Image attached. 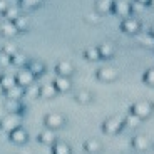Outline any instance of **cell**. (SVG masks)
Instances as JSON below:
<instances>
[{
    "instance_id": "obj_1",
    "label": "cell",
    "mask_w": 154,
    "mask_h": 154,
    "mask_svg": "<svg viewBox=\"0 0 154 154\" xmlns=\"http://www.w3.org/2000/svg\"><path fill=\"white\" fill-rule=\"evenodd\" d=\"M152 111H154V104L149 102V100H139V102L132 104V107H131L132 114H136L137 117H141V119L149 117V116L152 114Z\"/></svg>"
},
{
    "instance_id": "obj_2",
    "label": "cell",
    "mask_w": 154,
    "mask_h": 154,
    "mask_svg": "<svg viewBox=\"0 0 154 154\" xmlns=\"http://www.w3.org/2000/svg\"><path fill=\"white\" fill-rule=\"evenodd\" d=\"M44 124H45L47 129H52V131H57L60 129L64 124H66V117L60 114V112H50V114L45 116L44 119Z\"/></svg>"
},
{
    "instance_id": "obj_3",
    "label": "cell",
    "mask_w": 154,
    "mask_h": 154,
    "mask_svg": "<svg viewBox=\"0 0 154 154\" xmlns=\"http://www.w3.org/2000/svg\"><path fill=\"white\" fill-rule=\"evenodd\" d=\"M20 122H22V119H20L19 114H12V112H8L4 119H0V129L5 131V132H10V131H14L15 127H19Z\"/></svg>"
},
{
    "instance_id": "obj_4",
    "label": "cell",
    "mask_w": 154,
    "mask_h": 154,
    "mask_svg": "<svg viewBox=\"0 0 154 154\" xmlns=\"http://www.w3.org/2000/svg\"><path fill=\"white\" fill-rule=\"evenodd\" d=\"M121 29H122L126 34H137L139 30H141V22H139L136 17H124L122 23H121Z\"/></svg>"
},
{
    "instance_id": "obj_5",
    "label": "cell",
    "mask_w": 154,
    "mask_h": 154,
    "mask_svg": "<svg viewBox=\"0 0 154 154\" xmlns=\"http://www.w3.org/2000/svg\"><path fill=\"white\" fill-rule=\"evenodd\" d=\"M15 82L25 89L27 85H30V84H34V82H35V75L27 69V67H25V69L19 70V72L15 74Z\"/></svg>"
},
{
    "instance_id": "obj_6",
    "label": "cell",
    "mask_w": 154,
    "mask_h": 154,
    "mask_svg": "<svg viewBox=\"0 0 154 154\" xmlns=\"http://www.w3.org/2000/svg\"><path fill=\"white\" fill-rule=\"evenodd\" d=\"M8 136H10V141L15 143V144H25L29 141V134L22 126H19V127H15L14 131H10Z\"/></svg>"
},
{
    "instance_id": "obj_7",
    "label": "cell",
    "mask_w": 154,
    "mask_h": 154,
    "mask_svg": "<svg viewBox=\"0 0 154 154\" xmlns=\"http://www.w3.org/2000/svg\"><path fill=\"white\" fill-rule=\"evenodd\" d=\"M97 79L102 82H114L117 79V70L114 67H102L97 70Z\"/></svg>"
},
{
    "instance_id": "obj_8",
    "label": "cell",
    "mask_w": 154,
    "mask_h": 154,
    "mask_svg": "<svg viewBox=\"0 0 154 154\" xmlns=\"http://www.w3.org/2000/svg\"><path fill=\"white\" fill-rule=\"evenodd\" d=\"M121 126H122V122H121L119 117H111V119H107L104 122V126H102V129H104L106 134H117V132L121 131Z\"/></svg>"
},
{
    "instance_id": "obj_9",
    "label": "cell",
    "mask_w": 154,
    "mask_h": 154,
    "mask_svg": "<svg viewBox=\"0 0 154 154\" xmlns=\"http://www.w3.org/2000/svg\"><path fill=\"white\" fill-rule=\"evenodd\" d=\"M112 10L119 17H129L131 15V4L126 0H116L114 5H112Z\"/></svg>"
},
{
    "instance_id": "obj_10",
    "label": "cell",
    "mask_w": 154,
    "mask_h": 154,
    "mask_svg": "<svg viewBox=\"0 0 154 154\" xmlns=\"http://www.w3.org/2000/svg\"><path fill=\"white\" fill-rule=\"evenodd\" d=\"M55 72H57V75H62V77H72V74H74L72 62L60 60L57 66H55Z\"/></svg>"
},
{
    "instance_id": "obj_11",
    "label": "cell",
    "mask_w": 154,
    "mask_h": 154,
    "mask_svg": "<svg viewBox=\"0 0 154 154\" xmlns=\"http://www.w3.org/2000/svg\"><path fill=\"white\" fill-rule=\"evenodd\" d=\"M17 34H19V30H17L14 22L5 20L4 23H0V35H4V37H7V38H12V37H15Z\"/></svg>"
},
{
    "instance_id": "obj_12",
    "label": "cell",
    "mask_w": 154,
    "mask_h": 154,
    "mask_svg": "<svg viewBox=\"0 0 154 154\" xmlns=\"http://www.w3.org/2000/svg\"><path fill=\"white\" fill-rule=\"evenodd\" d=\"M52 84H54V87L57 89V92H67V91H70V87H72L70 77H62V75L55 77Z\"/></svg>"
},
{
    "instance_id": "obj_13",
    "label": "cell",
    "mask_w": 154,
    "mask_h": 154,
    "mask_svg": "<svg viewBox=\"0 0 154 154\" xmlns=\"http://www.w3.org/2000/svg\"><path fill=\"white\" fill-rule=\"evenodd\" d=\"M25 66H27V69L30 70V72L34 74L35 77L42 75V74L45 72V64H44L42 60H37V59H32V60H29Z\"/></svg>"
},
{
    "instance_id": "obj_14",
    "label": "cell",
    "mask_w": 154,
    "mask_h": 154,
    "mask_svg": "<svg viewBox=\"0 0 154 154\" xmlns=\"http://www.w3.org/2000/svg\"><path fill=\"white\" fill-rule=\"evenodd\" d=\"M5 97L7 99H15V100H20L22 97H25L23 94H25V89L22 87V85H19V84H15L14 87H10V89H7L5 91Z\"/></svg>"
},
{
    "instance_id": "obj_15",
    "label": "cell",
    "mask_w": 154,
    "mask_h": 154,
    "mask_svg": "<svg viewBox=\"0 0 154 154\" xmlns=\"http://www.w3.org/2000/svg\"><path fill=\"white\" fill-rule=\"evenodd\" d=\"M97 50H99V57L100 59H112L114 54H116V49H114V45H112L111 42L100 44V45L97 47Z\"/></svg>"
},
{
    "instance_id": "obj_16",
    "label": "cell",
    "mask_w": 154,
    "mask_h": 154,
    "mask_svg": "<svg viewBox=\"0 0 154 154\" xmlns=\"http://www.w3.org/2000/svg\"><path fill=\"white\" fill-rule=\"evenodd\" d=\"M57 96V89L54 87V84H42L40 91H38V97L42 99H54Z\"/></svg>"
},
{
    "instance_id": "obj_17",
    "label": "cell",
    "mask_w": 154,
    "mask_h": 154,
    "mask_svg": "<svg viewBox=\"0 0 154 154\" xmlns=\"http://www.w3.org/2000/svg\"><path fill=\"white\" fill-rule=\"evenodd\" d=\"M38 143L45 144V146H52V144L55 143V131H52V129L42 131L38 134Z\"/></svg>"
},
{
    "instance_id": "obj_18",
    "label": "cell",
    "mask_w": 154,
    "mask_h": 154,
    "mask_svg": "<svg viewBox=\"0 0 154 154\" xmlns=\"http://www.w3.org/2000/svg\"><path fill=\"white\" fill-rule=\"evenodd\" d=\"M112 5H114V0H97L96 10L99 15H104V14H109L112 10Z\"/></svg>"
},
{
    "instance_id": "obj_19",
    "label": "cell",
    "mask_w": 154,
    "mask_h": 154,
    "mask_svg": "<svg viewBox=\"0 0 154 154\" xmlns=\"http://www.w3.org/2000/svg\"><path fill=\"white\" fill-rule=\"evenodd\" d=\"M5 111L12 112V114H20V112H22V104H20V100L7 99L5 100Z\"/></svg>"
},
{
    "instance_id": "obj_20",
    "label": "cell",
    "mask_w": 154,
    "mask_h": 154,
    "mask_svg": "<svg viewBox=\"0 0 154 154\" xmlns=\"http://www.w3.org/2000/svg\"><path fill=\"white\" fill-rule=\"evenodd\" d=\"M147 146H149V141H147L144 136H136L134 139H132V147L137 151H146Z\"/></svg>"
},
{
    "instance_id": "obj_21",
    "label": "cell",
    "mask_w": 154,
    "mask_h": 154,
    "mask_svg": "<svg viewBox=\"0 0 154 154\" xmlns=\"http://www.w3.org/2000/svg\"><path fill=\"white\" fill-rule=\"evenodd\" d=\"M75 100L79 102V104L85 106V104H89V102L92 100V94L89 92V91H85V89H82V91H79V92L75 94Z\"/></svg>"
},
{
    "instance_id": "obj_22",
    "label": "cell",
    "mask_w": 154,
    "mask_h": 154,
    "mask_svg": "<svg viewBox=\"0 0 154 154\" xmlns=\"http://www.w3.org/2000/svg\"><path fill=\"white\" fill-rule=\"evenodd\" d=\"M100 147H102V146H100V143L97 141V139H87V141L84 143V149L87 151V152H91V154H92V152H99Z\"/></svg>"
},
{
    "instance_id": "obj_23",
    "label": "cell",
    "mask_w": 154,
    "mask_h": 154,
    "mask_svg": "<svg viewBox=\"0 0 154 154\" xmlns=\"http://www.w3.org/2000/svg\"><path fill=\"white\" fill-rule=\"evenodd\" d=\"M17 82H15V75H7V74H4V75L0 77V85H2V89H4V92L7 91V89L14 87Z\"/></svg>"
},
{
    "instance_id": "obj_24",
    "label": "cell",
    "mask_w": 154,
    "mask_h": 154,
    "mask_svg": "<svg viewBox=\"0 0 154 154\" xmlns=\"http://www.w3.org/2000/svg\"><path fill=\"white\" fill-rule=\"evenodd\" d=\"M52 154H70V146L66 143H57L52 144Z\"/></svg>"
},
{
    "instance_id": "obj_25",
    "label": "cell",
    "mask_w": 154,
    "mask_h": 154,
    "mask_svg": "<svg viewBox=\"0 0 154 154\" xmlns=\"http://www.w3.org/2000/svg\"><path fill=\"white\" fill-rule=\"evenodd\" d=\"M4 17H5V20L14 22L17 17H20V8L19 7H14V5H8L7 10H5V14H4Z\"/></svg>"
},
{
    "instance_id": "obj_26",
    "label": "cell",
    "mask_w": 154,
    "mask_h": 154,
    "mask_svg": "<svg viewBox=\"0 0 154 154\" xmlns=\"http://www.w3.org/2000/svg\"><path fill=\"white\" fill-rule=\"evenodd\" d=\"M10 60H12V66H15V67H23L27 64V57H25L22 52H15V54L10 57Z\"/></svg>"
},
{
    "instance_id": "obj_27",
    "label": "cell",
    "mask_w": 154,
    "mask_h": 154,
    "mask_svg": "<svg viewBox=\"0 0 154 154\" xmlns=\"http://www.w3.org/2000/svg\"><path fill=\"white\" fill-rule=\"evenodd\" d=\"M84 57L87 59V60H92V62H96V60H99V50H97V47H87V49L84 50Z\"/></svg>"
},
{
    "instance_id": "obj_28",
    "label": "cell",
    "mask_w": 154,
    "mask_h": 154,
    "mask_svg": "<svg viewBox=\"0 0 154 154\" xmlns=\"http://www.w3.org/2000/svg\"><path fill=\"white\" fill-rule=\"evenodd\" d=\"M38 91H40V85L34 82V84H30V85L25 87V94H23V96L30 97V99H35V97H38Z\"/></svg>"
},
{
    "instance_id": "obj_29",
    "label": "cell",
    "mask_w": 154,
    "mask_h": 154,
    "mask_svg": "<svg viewBox=\"0 0 154 154\" xmlns=\"http://www.w3.org/2000/svg\"><path fill=\"white\" fill-rule=\"evenodd\" d=\"M14 23H15V27H17V30L19 32H25L29 29V20H27V17H17L15 20H14Z\"/></svg>"
},
{
    "instance_id": "obj_30",
    "label": "cell",
    "mask_w": 154,
    "mask_h": 154,
    "mask_svg": "<svg viewBox=\"0 0 154 154\" xmlns=\"http://www.w3.org/2000/svg\"><path fill=\"white\" fill-rule=\"evenodd\" d=\"M141 121H143L141 117H137L136 114H132V112H131V114H127V117L124 119V122H126L129 127H137L139 124H141Z\"/></svg>"
},
{
    "instance_id": "obj_31",
    "label": "cell",
    "mask_w": 154,
    "mask_h": 154,
    "mask_svg": "<svg viewBox=\"0 0 154 154\" xmlns=\"http://www.w3.org/2000/svg\"><path fill=\"white\" fill-rule=\"evenodd\" d=\"M131 4V15L132 14H141V12L146 8V5L141 4V2H137V0H134V2H129Z\"/></svg>"
},
{
    "instance_id": "obj_32",
    "label": "cell",
    "mask_w": 154,
    "mask_h": 154,
    "mask_svg": "<svg viewBox=\"0 0 154 154\" xmlns=\"http://www.w3.org/2000/svg\"><path fill=\"white\" fill-rule=\"evenodd\" d=\"M20 4L23 8H35L42 4V0H20Z\"/></svg>"
},
{
    "instance_id": "obj_33",
    "label": "cell",
    "mask_w": 154,
    "mask_h": 154,
    "mask_svg": "<svg viewBox=\"0 0 154 154\" xmlns=\"http://www.w3.org/2000/svg\"><path fill=\"white\" fill-rule=\"evenodd\" d=\"M10 64H12L10 55L4 54V52H0V69H5V67H8Z\"/></svg>"
},
{
    "instance_id": "obj_34",
    "label": "cell",
    "mask_w": 154,
    "mask_h": 154,
    "mask_svg": "<svg viewBox=\"0 0 154 154\" xmlns=\"http://www.w3.org/2000/svg\"><path fill=\"white\" fill-rule=\"evenodd\" d=\"M143 81L146 82L147 85H152V87H154V69H149L146 74H144Z\"/></svg>"
},
{
    "instance_id": "obj_35",
    "label": "cell",
    "mask_w": 154,
    "mask_h": 154,
    "mask_svg": "<svg viewBox=\"0 0 154 154\" xmlns=\"http://www.w3.org/2000/svg\"><path fill=\"white\" fill-rule=\"evenodd\" d=\"M139 42H143L144 45H147V47H154V37L151 34L143 35V37H139Z\"/></svg>"
},
{
    "instance_id": "obj_36",
    "label": "cell",
    "mask_w": 154,
    "mask_h": 154,
    "mask_svg": "<svg viewBox=\"0 0 154 154\" xmlns=\"http://www.w3.org/2000/svg\"><path fill=\"white\" fill-rule=\"evenodd\" d=\"M2 52H4V54H7V55H14L15 54V52H19V50H17V47L14 45V44H7V45H4V49H2Z\"/></svg>"
},
{
    "instance_id": "obj_37",
    "label": "cell",
    "mask_w": 154,
    "mask_h": 154,
    "mask_svg": "<svg viewBox=\"0 0 154 154\" xmlns=\"http://www.w3.org/2000/svg\"><path fill=\"white\" fill-rule=\"evenodd\" d=\"M85 20H87V22H92V23H97L99 22V14H87V15H85Z\"/></svg>"
},
{
    "instance_id": "obj_38",
    "label": "cell",
    "mask_w": 154,
    "mask_h": 154,
    "mask_svg": "<svg viewBox=\"0 0 154 154\" xmlns=\"http://www.w3.org/2000/svg\"><path fill=\"white\" fill-rule=\"evenodd\" d=\"M7 7H8V2H7V0H0V15H4V14H5Z\"/></svg>"
},
{
    "instance_id": "obj_39",
    "label": "cell",
    "mask_w": 154,
    "mask_h": 154,
    "mask_svg": "<svg viewBox=\"0 0 154 154\" xmlns=\"http://www.w3.org/2000/svg\"><path fill=\"white\" fill-rule=\"evenodd\" d=\"M137 2H141V4H144V5L149 4V0H137Z\"/></svg>"
},
{
    "instance_id": "obj_40",
    "label": "cell",
    "mask_w": 154,
    "mask_h": 154,
    "mask_svg": "<svg viewBox=\"0 0 154 154\" xmlns=\"http://www.w3.org/2000/svg\"><path fill=\"white\" fill-rule=\"evenodd\" d=\"M147 5H151V7H154V0H149V4Z\"/></svg>"
},
{
    "instance_id": "obj_41",
    "label": "cell",
    "mask_w": 154,
    "mask_h": 154,
    "mask_svg": "<svg viewBox=\"0 0 154 154\" xmlns=\"http://www.w3.org/2000/svg\"><path fill=\"white\" fill-rule=\"evenodd\" d=\"M2 94H4V89H2V85H0V96H2Z\"/></svg>"
},
{
    "instance_id": "obj_42",
    "label": "cell",
    "mask_w": 154,
    "mask_h": 154,
    "mask_svg": "<svg viewBox=\"0 0 154 154\" xmlns=\"http://www.w3.org/2000/svg\"><path fill=\"white\" fill-rule=\"evenodd\" d=\"M151 35H152V37H154V27L151 29Z\"/></svg>"
},
{
    "instance_id": "obj_43",
    "label": "cell",
    "mask_w": 154,
    "mask_h": 154,
    "mask_svg": "<svg viewBox=\"0 0 154 154\" xmlns=\"http://www.w3.org/2000/svg\"><path fill=\"white\" fill-rule=\"evenodd\" d=\"M2 75H4V74H2V69H0V77H2Z\"/></svg>"
}]
</instances>
